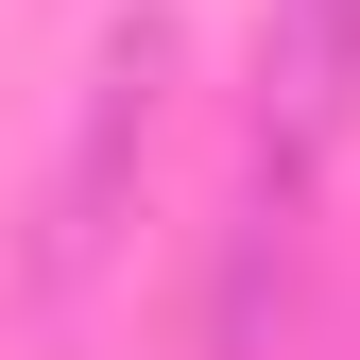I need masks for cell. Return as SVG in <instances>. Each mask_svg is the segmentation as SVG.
<instances>
[{
	"instance_id": "1",
	"label": "cell",
	"mask_w": 360,
	"mask_h": 360,
	"mask_svg": "<svg viewBox=\"0 0 360 360\" xmlns=\"http://www.w3.org/2000/svg\"><path fill=\"white\" fill-rule=\"evenodd\" d=\"M155 103H172V18H103L86 52V103H69V155H52V206H34V292H86L120 257V206H138V155H155Z\"/></svg>"
},
{
	"instance_id": "2",
	"label": "cell",
	"mask_w": 360,
	"mask_h": 360,
	"mask_svg": "<svg viewBox=\"0 0 360 360\" xmlns=\"http://www.w3.org/2000/svg\"><path fill=\"white\" fill-rule=\"evenodd\" d=\"M360 120V0H275L257 34V223H292V189L343 155Z\"/></svg>"
}]
</instances>
